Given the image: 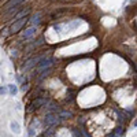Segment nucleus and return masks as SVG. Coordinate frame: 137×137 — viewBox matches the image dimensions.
<instances>
[{
    "label": "nucleus",
    "mask_w": 137,
    "mask_h": 137,
    "mask_svg": "<svg viewBox=\"0 0 137 137\" xmlns=\"http://www.w3.org/2000/svg\"><path fill=\"white\" fill-rule=\"evenodd\" d=\"M60 117H65V118H67V117H73V114H71V112L65 111V112H62V114H60Z\"/></svg>",
    "instance_id": "obj_8"
},
{
    "label": "nucleus",
    "mask_w": 137,
    "mask_h": 137,
    "mask_svg": "<svg viewBox=\"0 0 137 137\" xmlns=\"http://www.w3.org/2000/svg\"><path fill=\"white\" fill-rule=\"evenodd\" d=\"M17 92H18V89H17L15 85H10V93H11V95H15Z\"/></svg>",
    "instance_id": "obj_7"
},
{
    "label": "nucleus",
    "mask_w": 137,
    "mask_h": 137,
    "mask_svg": "<svg viewBox=\"0 0 137 137\" xmlns=\"http://www.w3.org/2000/svg\"><path fill=\"white\" fill-rule=\"evenodd\" d=\"M114 137H117V136H114Z\"/></svg>",
    "instance_id": "obj_11"
},
{
    "label": "nucleus",
    "mask_w": 137,
    "mask_h": 137,
    "mask_svg": "<svg viewBox=\"0 0 137 137\" xmlns=\"http://www.w3.org/2000/svg\"><path fill=\"white\" fill-rule=\"evenodd\" d=\"M59 118H60V117H58L55 114H48L47 118H45V125L47 126H51L53 124H56V122H59Z\"/></svg>",
    "instance_id": "obj_2"
},
{
    "label": "nucleus",
    "mask_w": 137,
    "mask_h": 137,
    "mask_svg": "<svg viewBox=\"0 0 137 137\" xmlns=\"http://www.w3.org/2000/svg\"><path fill=\"white\" fill-rule=\"evenodd\" d=\"M38 22H40V14H36V15L32 18V23L33 25H37Z\"/></svg>",
    "instance_id": "obj_6"
},
{
    "label": "nucleus",
    "mask_w": 137,
    "mask_h": 137,
    "mask_svg": "<svg viewBox=\"0 0 137 137\" xmlns=\"http://www.w3.org/2000/svg\"><path fill=\"white\" fill-rule=\"evenodd\" d=\"M28 21H29V18H28V17L21 18V19H17V21L11 25V28H10V32H11V33H17V32H19V30H21V29L28 23Z\"/></svg>",
    "instance_id": "obj_1"
},
{
    "label": "nucleus",
    "mask_w": 137,
    "mask_h": 137,
    "mask_svg": "<svg viewBox=\"0 0 137 137\" xmlns=\"http://www.w3.org/2000/svg\"><path fill=\"white\" fill-rule=\"evenodd\" d=\"M44 103H45V100H44V99H37V100H34L32 103V107H33V108H37L38 106H43Z\"/></svg>",
    "instance_id": "obj_4"
},
{
    "label": "nucleus",
    "mask_w": 137,
    "mask_h": 137,
    "mask_svg": "<svg viewBox=\"0 0 137 137\" xmlns=\"http://www.w3.org/2000/svg\"><path fill=\"white\" fill-rule=\"evenodd\" d=\"M7 92V88H4V86H0V95H4Z\"/></svg>",
    "instance_id": "obj_10"
},
{
    "label": "nucleus",
    "mask_w": 137,
    "mask_h": 137,
    "mask_svg": "<svg viewBox=\"0 0 137 137\" xmlns=\"http://www.w3.org/2000/svg\"><path fill=\"white\" fill-rule=\"evenodd\" d=\"M11 128H12V130L15 129V132H17V133L19 132V130H18V124H15V122H12V124H11Z\"/></svg>",
    "instance_id": "obj_9"
},
{
    "label": "nucleus",
    "mask_w": 137,
    "mask_h": 137,
    "mask_svg": "<svg viewBox=\"0 0 137 137\" xmlns=\"http://www.w3.org/2000/svg\"><path fill=\"white\" fill-rule=\"evenodd\" d=\"M22 2H25V0H10V2L4 6V10H7V11H10L12 7H17L18 4H21Z\"/></svg>",
    "instance_id": "obj_3"
},
{
    "label": "nucleus",
    "mask_w": 137,
    "mask_h": 137,
    "mask_svg": "<svg viewBox=\"0 0 137 137\" xmlns=\"http://www.w3.org/2000/svg\"><path fill=\"white\" fill-rule=\"evenodd\" d=\"M33 33H36V28H30V29H28V30L23 33V37H25V38H29Z\"/></svg>",
    "instance_id": "obj_5"
}]
</instances>
